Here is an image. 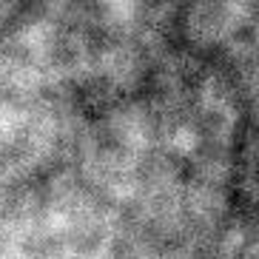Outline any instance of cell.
<instances>
[]
</instances>
